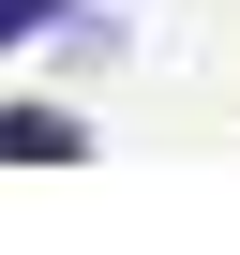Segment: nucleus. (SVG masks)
Here are the masks:
<instances>
[{
    "instance_id": "f257e3e1",
    "label": "nucleus",
    "mask_w": 240,
    "mask_h": 255,
    "mask_svg": "<svg viewBox=\"0 0 240 255\" xmlns=\"http://www.w3.org/2000/svg\"><path fill=\"white\" fill-rule=\"evenodd\" d=\"M0 150H15V165H75V120H45V105H15V120H0Z\"/></svg>"
},
{
    "instance_id": "f03ea898",
    "label": "nucleus",
    "mask_w": 240,
    "mask_h": 255,
    "mask_svg": "<svg viewBox=\"0 0 240 255\" xmlns=\"http://www.w3.org/2000/svg\"><path fill=\"white\" fill-rule=\"evenodd\" d=\"M15 30H45V0H0V45H15Z\"/></svg>"
}]
</instances>
